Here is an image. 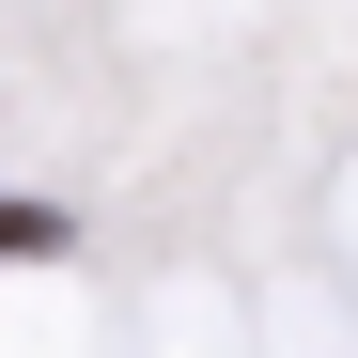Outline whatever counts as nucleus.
<instances>
[{
  "label": "nucleus",
  "mask_w": 358,
  "mask_h": 358,
  "mask_svg": "<svg viewBox=\"0 0 358 358\" xmlns=\"http://www.w3.org/2000/svg\"><path fill=\"white\" fill-rule=\"evenodd\" d=\"M0 250H47V218H31V203H0Z\"/></svg>",
  "instance_id": "obj_1"
}]
</instances>
